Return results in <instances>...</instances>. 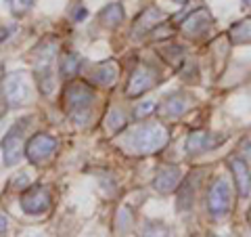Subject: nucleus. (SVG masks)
<instances>
[{"instance_id":"nucleus-4","label":"nucleus","mask_w":251,"mask_h":237,"mask_svg":"<svg viewBox=\"0 0 251 237\" xmlns=\"http://www.w3.org/2000/svg\"><path fill=\"white\" fill-rule=\"evenodd\" d=\"M2 99L6 107L17 109L23 107L31 99V89L25 72H11L2 80Z\"/></svg>"},{"instance_id":"nucleus-3","label":"nucleus","mask_w":251,"mask_h":237,"mask_svg":"<svg viewBox=\"0 0 251 237\" xmlns=\"http://www.w3.org/2000/svg\"><path fill=\"white\" fill-rule=\"evenodd\" d=\"M63 99H65V107H67V114L74 122L77 124H84L86 118L90 114V107H92V101H94V92L88 84L84 82H69L63 90Z\"/></svg>"},{"instance_id":"nucleus-21","label":"nucleus","mask_w":251,"mask_h":237,"mask_svg":"<svg viewBox=\"0 0 251 237\" xmlns=\"http://www.w3.org/2000/svg\"><path fill=\"white\" fill-rule=\"evenodd\" d=\"M159 53H161V57L166 59L172 67H178L180 65V61H182V49L180 46H176V44H170V46H163V49H159Z\"/></svg>"},{"instance_id":"nucleus-9","label":"nucleus","mask_w":251,"mask_h":237,"mask_svg":"<svg viewBox=\"0 0 251 237\" xmlns=\"http://www.w3.org/2000/svg\"><path fill=\"white\" fill-rule=\"evenodd\" d=\"M21 208L25 214H44L50 208V193L42 185H31L21 195Z\"/></svg>"},{"instance_id":"nucleus-13","label":"nucleus","mask_w":251,"mask_h":237,"mask_svg":"<svg viewBox=\"0 0 251 237\" xmlns=\"http://www.w3.org/2000/svg\"><path fill=\"white\" fill-rule=\"evenodd\" d=\"M163 19H166V15H163L161 9H157V6H147V9L138 15V19L134 21V38H140L149 34V31H153L159 23H163Z\"/></svg>"},{"instance_id":"nucleus-20","label":"nucleus","mask_w":251,"mask_h":237,"mask_svg":"<svg viewBox=\"0 0 251 237\" xmlns=\"http://www.w3.org/2000/svg\"><path fill=\"white\" fill-rule=\"evenodd\" d=\"M80 63L82 61H80V57H77L75 53H63L61 59H59V72H61V76H65V78L77 76V72L82 69Z\"/></svg>"},{"instance_id":"nucleus-27","label":"nucleus","mask_w":251,"mask_h":237,"mask_svg":"<svg viewBox=\"0 0 251 237\" xmlns=\"http://www.w3.org/2000/svg\"><path fill=\"white\" fill-rule=\"evenodd\" d=\"M86 15H88V11L84 9V6H77V9H74V21H84L86 19Z\"/></svg>"},{"instance_id":"nucleus-23","label":"nucleus","mask_w":251,"mask_h":237,"mask_svg":"<svg viewBox=\"0 0 251 237\" xmlns=\"http://www.w3.org/2000/svg\"><path fill=\"white\" fill-rule=\"evenodd\" d=\"M6 2H9V9L15 17H21V15H25L34 6L36 0H6Z\"/></svg>"},{"instance_id":"nucleus-33","label":"nucleus","mask_w":251,"mask_h":237,"mask_svg":"<svg viewBox=\"0 0 251 237\" xmlns=\"http://www.w3.org/2000/svg\"><path fill=\"white\" fill-rule=\"evenodd\" d=\"M249 220H251V210H249Z\"/></svg>"},{"instance_id":"nucleus-6","label":"nucleus","mask_w":251,"mask_h":237,"mask_svg":"<svg viewBox=\"0 0 251 237\" xmlns=\"http://www.w3.org/2000/svg\"><path fill=\"white\" fill-rule=\"evenodd\" d=\"M54 151H57V139L46 132L34 134L25 145V157L29 160V164H34V166L46 164L54 155Z\"/></svg>"},{"instance_id":"nucleus-25","label":"nucleus","mask_w":251,"mask_h":237,"mask_svg":"<svg viewBox=\"0 0 251 237\" xmlns=\"http://www.w3.org/2000/svg\"><path fill=\"white\" fill-rule=\"evenodd\" d=\"M11 187L13 189H23V191H25V189L29 187V177L25 175V172H21V175H17L11 180Z\"/></svg>"},{"instance_id":"nucleus-16","label":"nucleus","mask_w":251,"mask_h":237,"mask_svg":"<svg viewBox=\"0 0 251 237\" xmlns=\"http://www.w3.org/2000/svg\"><path fill=\"white\" fill-rule=\"evenodd\" d=\"M195 177L191 175L184 183H180L178 187V202H176V208L178 210H188L193 208V202H195Z\"/></svg>"},{"instance_id":"nucleus-17","label":"nucleus","mask_w":251,"mask_h":237,"mask_svg":"<svg viewBox=\"0 0 251 237\" xmlns=\"http://www.w3.org/2000/svg\"><path fill=\"white\" fill-rule=\"evenodd\" d=\"M99 19L105 28H117L124 21V6L122 2H111L107 4L103 11L99 13Z\"/></svg>"},{"instance_id":"nucleus-15","label":"nucleus","mask_w":251,"mask_h":237,"mask_svg":"<svg viewBox=\"0 0 251 237\" xmlns=\"http://www.w3.org/2000/svg\"><path fill=\"white\" fill-rule=\"evenodd\" d=\"M117 78H120V67H117L115 61L99 63L90 74V80L100 84V86H113L117 82Z\"/></svg>"},{"instance_id":"nucleus-29","label":"nucleus","mask_w":251,"mask_h":237,"mask_svg":"<svg viewBox=\"0 0 251 237\" xmlns=\"http://www.w3.org/2000/svg\"><path fill=\"white\" fill-rule=\"evenodd\" d=\"M6 36H9V31H4V30H0V42H2L4 40V38Z\"/></svg>"},{"instance_id":"nucleus-10","label":"nucleus","mask_w":251,"mask_h":237,"mask_svg":"<svg viewBox=\"0 0 251 237\" xmlns=\"http://www.w3.org/2000/svg\"><path fill=\"white\" fill-rule=\"evenodd\" d=\"M224 141H226L224 134H216V132H209V130H193L186 137L184 149H186L188 155H199V153L216 149L220 143H224Z\"/></svg>"},{"instance_id":"nucleus-26","label":"nucleus","mask_w":251,"mask_h":237,"mask_svg":"<svg viewBox=\"0 0 251 237\" xmlns=\"http://www.w3.org/2000/svg\"><path fill=\"white\" fill-rule=\"evenodd\" d=\"M172 36V28L170 26H163V23H159L155 30H153V38H168Z\"/></svg>"},{"instance_id":"nucleus-5","label":"nucleus","mask_w":251,"mask_h":237,"mask_svg":"<svg viewBox=\"0 0 251 237\" xmlns=\"http://www.w3.org/2000/svg\"><path fill=\"white\" fill-rule=\"evenodd\" d=\"M232 206V189L226 178H218L209 187L207 193V210L214 218H224L230 212Z\"/></svg>"},{"instance_id":"nucleus-14","label":"nucleus","mask_w":251,"mask_h":237,"mask_svg":"<svg viewBox=\"0 0 251 237\" xmlns=\"http://www.w3.org/2000/svg\"><path fill=\"white\" fill-rule=\"evenodd\" d=\"M230 166V172L234 177V185H237V193L241 197H247L251 193V170L245 160L241 157H230L228 160Z\"/></svg>"},{"instance_id":"nucleus-7","label":"nucleus","mask_w":251,"mask_h":237,"mask_svg":"<svg viewBox=\"0 0 251 237\" xmlns=\"http://www.w3.org/2000/svg\"><path fill=\"white\" fill-rule=\"evenodd\" d=\"M159 80V74L157 69L147 65V63H140L138 67H134V72L130 74L128 86H126V97L128 99H136L140 94H145L147 90H151L153 86Z\"/></svg>"},{"instance_id":"nucleus-22","label":"nucleus","mask_w":251,"mask_h":237,"mask_svg":"<svg viewBox=\"0 0 251 237\" xmlns=\"http://www.w3.org/2000/svg\"><path fill=\"white\" fill-rule=\"evenodd\" d=\"M105 124H107V128L111 130V132H120L124 126H126V116L120 112V109H111V112L107 114Z\"/></svg>"},{"instance_id":"nucleus-28","label":"nucleus","mask_w":251,"mask_h":237,"mask_svg":"<svg viewBox=\"0 0 251 237\" xmlns=\"http://www.w3.org/2000/svg\"><path fill=\"white\" fill-rule=\"evenodd\" d=\"M6 231H9V218L0 212V235H6Z\"/></svg>"},{"instance_id":"nucleus-11","label":"nucleus","mask_w":251,"mask_h":237,"mask_svg":"<svg viewBox=\"0 0 251 237\" xmlns=\"http://www.w3.org/2000/svg\"><path fill=\"white\" fill-rule=\"evenodd\" d=\"M211 26H214V19H211L209 11L207 9H197L180 23V30H182V34L186 38H201L211 30Z\"/></svg>"},{"instance_id":"nucleus-24","label":"nucleus","mask_w":251,"mask_h":237,"mask_svg":"<svg viewBox=\"0 0 251 237\" xmlns=\"http://www.w3.org/2000/svg\"><path fill=\"white\" fill-rule=\"evenodd\" d=\"M155 109H157V103H155V101H145V103L136 105V109H134V118H136V120H140V118H147V116H151Z\"/></svg>"},{"instance_id":"nucleus-1","label":"nucleus","mask_w":251,"mask_h":237,"mask_svg":"<svg viewBox=\"0 0 251 237\" xmlns=\"http://www.w3.org/2000/svg\"><path fill=\"white\" fill-rule=\"evenodd\" d=\"M170 141V132L159 122H145L126 134L124 147L136 155H151L161 151Z\"/></svg>"},{"instance_id":"nucleus-32","label":"nucleus","mask_w":251,"mask_h":237,"mask_svg":"<svg viewBox=\"0 0 251 237\" xmlns=\"http://www.w3.org/2000/svg\"><path fill=\"white\" fill-rule=\"evenodd\" d=\"M176 2H180V4H184V2H186V0H176Z\"/></svg>"},{"instance_id":"nucleus-31","label":"nucleus","mask_w":251,"mask_h":237,"mask_svg":"<svg viewBox=\"0 0 251 237\" xmlns=\"http://www.w3.org/2000/svg\"><path fill=\"white\" fill-rule=\"evenodd\" d=\"M241 2H243V6H247V9L251 6V0H241Z\"/></svg>"},{"instance_id":"nucleus-18","label":"nucleus","mask_w":251,"mask_h":237,"mask_svg":"<svg viewBox=\"0 0 251 237\" xmlns=\"http://www.w3.org/2000/svg\"><path fill=\"white\" fill-rule=\"evenodd\" d=\"M228 38L232 44H251V17H245L239 23H234L228 31Z\"/></svg>"},{"instance_id":"nucleus-8","label":"nucleus","mask_w":251,"mask_h":237,"mask_svg":"<svg viewBox=\"0 0 251 237\" xmlns=\"http://www.w3.org/2000/svg\"><path fill=\"white\" fill-rule=\"evenodd\" d=\"M21 122L15 124L13 128L4 134L0 149H2V160L6 166H15L21 162L23 151H25V143H23V134H21Z\"/></svg>"},{"instance_id":"nucleus-30","label":"nucleus","mask_w":251,"mask_h":237,"mask_svg":"<svg viewBox=\"0 0 251 237\" xmlns=\"http://www.w3.org/2000/svg\"><path fill=\"white\" fill-rule=\"evenodd\" d=\"M243 149H245L247 155H251V143H245V147H243Z\"/></svg>"},{"instance_id":"nucleus-19","label":"nucleus","mask_w":251,"mask_h":237,"mask_svg":"<svg viewBox=\"0 0 251 237\" xmlns=\"http://www.w3.org/2000/svg\"><path fill=\"white\" fill-rule=\"evenodd\" d=\"M186 107L188 105H186V99L182 97V94H172V97H168L166 101H163L159 112L166 118H180L186 112Z\"/></svg>"},{"instance_id":"nucleus-12","label":"nucleus","mask_w":251,"mask_h":237,"mask_svg":"<svg viewBox=\"0 0 251 237\" xmlns=\"http://www.w3.org/2000/svg\"><path fill=\"white\" fill-rule=\"evenodd\" d=\"M180 180H182V172H180L178 166H163V168L157 170L155 180H153V187L157 189L159 193H172L180 187Z\"/></svg>"},{"instance_id":"nucleus-2","label":"nucleus","mask_w":251,"mask_h":237,"mask_svg":"<svg viewBox=\"0 0 251 237\" xmlns=\"http://www.w3.org/2000/svg\"><path fill=\"white\" fill-rule=\"evenodd\" d=\"M34 74L42 94H52L57 86V42L49 38L36 51Z\"/></svg>"}]
</instances>
